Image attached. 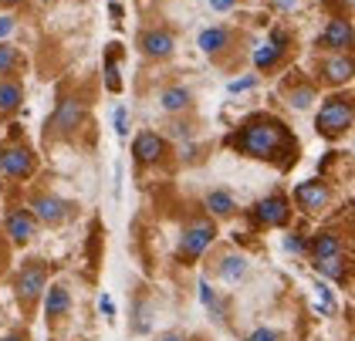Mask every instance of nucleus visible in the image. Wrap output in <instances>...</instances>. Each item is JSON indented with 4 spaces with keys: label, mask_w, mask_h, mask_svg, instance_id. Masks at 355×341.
<instances>
[{
    "label": "nucleus",
    "mask_w": 355,
    "mask_h": 341,
    "mask_svg": "<svg viewBox=\"0 0 355 341\" xmlns=\"http://www.w3.org/2000/svg\"><path fill=\"white\" fill-rule=\"evenodd\" d=\"M230 146L254 159H271L288 146V132L281 129L277 122H254L244 132L230 135Z\"/></svg>",
    "instance_id": "1"
},
{
    "label": "nucleus",
    "mask_w": 355,
    "mask_h": 341,
    "mask_svg": "<svg viewBox=\"0 0 355 341\" xmlns=\"http://www.w3.org/2000/svg\"><path fill=\"white\" fill-rule=\"evenodd\" d=\"M352 125V102L349 98H328L322 112H318V132L325 135V139H335V135H342V132Z\"/></svg>",
    "instance_id": "2"
},
{
    "label": "nucleus",
    "mask_w": 355,
    "mask_h": 341,
    "mask_svg": "<svg viewBox=\"0 0 355 341\" xmlns=\"http://www.w3.org/2000/svg\"><path fill=\"white\" fill-rule=\"evenodd\" d=\"M214 223L210 220H196V223H190L187 230H183V236H180V257L183 261H196L207 247H210V240H214Z\"/></svg>",
    "instance_id": "3"
},
{
    "label": "nucleus",
    "mask_w": 355,
    "mask_h": 341,
    "mask_svg": "<svg viewBox=\"0 0 355 341\" xmlns=\"http://www.w3.org/2000/svg\"><path fill=\"white\" fill-rule=\"evenodd\" d=\"M288 200L284 196H268V200H261L257 203V220L264 223V227H281V223H288Z\"/></svg>",
    "instance_id": "4"
},
{
    "label": "nucleus",
    "mask_w": 355,
    "mask_h": 341,
    "mask_svg": "<svg viewBox=\"0 0 355 341\" xmlns=\"http://www.w3.org/2000/svg\"><path fill=\"white\" fill-rule=\"evenodd\" d=\"M295 200H298L301 210L318 213L328 203V189L322 183H301L298 189H295Z\"/></svg>",
    "instance_id": "5"
},
{
    "label": "nucleus",
    "mask_w": 355,
    "mask_h": 341,
    "mask_svg": "<svg viewBox=\"0 0 355 341\" xmlns=\"http://www.w3.org/2000/svg\"><path fill=\"white\" fill-rule=\"evenodd\" d=\"M0 169L7 173V176H31V169H34V159H31L28 149H7L3 156H0Z\"/></svg>",
    "instance_id": "6"
},
{
    "label": "nucleus",
    "mask_w": 355,
    "mask_h": 341,
    "mask_svg": "<svg viewBox=\"0 0 355 341\" xmlns=\"http://www.w3.org/2000/svg\"><path fill=\"white\" fill-rule=\"evenodd\" d=\"M82 112H85L82 102L64 98V102L58 105V112H55V122H51V125H55V132H61V135H64V132H71L78 122H82Z\"/></svg>",
    "instance_id": "7"
},
{
    "label": "nucleus",
    "mask_w": 355,
    "mask_h": 341,
    "mask_svg": "<svg viewBox=\"0 0 355 341\" xmlns=\"http://www.w3.org/2000/svg\"><path fill=\"white\" fill-rule=\"evenodd\" d=\"M68 203L64 200H55V196H37L34 200V213H37V220H44V223H61L64 216H68Z\"/></svg>",
    "instance_id": "8"
},
{
    "label": "nucleus",
    "mask_w": 355,
    "mask_h": 341,
    "mask_svg": "<svg viewBox=\"0 0 355 341\" xmlns=\"http://www.w3.org/2000/svg\"><path fill=\"white\" fill-rule=\"evenodd\" d=\"M284 44H288V34H284V30H274L271 41H268L264 48H257V51H254V64H257V68H271L274 61L281 58Z\"/></svg>",
    "instance_id": "9"
},
{
    "label": "nucleus",
    "mask_w": 355,
    "mask_h": 341,
    "mask_svg": "<svg viewBox=\"0 0 355 341\" xmlns=\"http://www.w3.org/2000/svg\"><path fill=\"white\" fill-rule=\"evenodd\" d=\"M41 290H44V274H41V267L21 270V277H17V294H21L24 301H37Z\"/></svg>",
    "instance_id": "10"
},
{
    "label": "nucleus",
    "mask_w": 355,
    "mask_h": 341,
    "mask_svg": "<svg viewBox=\"0 0 355 341\" xmlns=\"http://www.w3.org/2000/svg\"><path fill=\"white\" fill-rule=\"evenodd\" d=\"M142 51L153 54V58H169L173 54V34H166V30H146L142 34Z\"/></svg>",
    "instance_id": "11"
},
{
    "label": "nucleus",
    "mask_w": 355,
    "mask_h": 341,
    "mask_svg": "<svg viewBox=\"0 0 355 341\" xmlns=\"http://www.w3.org/2000/svg\"><path fill=\"white\" fill-rule=\"evenodd\" d=\"M132 152H136L139 162H156L159 152H163V139L156 132H142L136 139V146H132Z\"/></svg>",
    "instance_id": "12"
},
{
    "label": "nucleus",
    "mask_w": 355,
    "mask_h": 341,
    "mask_svg": "<svg viewBox=\"0 0 355 341\" xmlns=\"http://www.w3.org/2000/svg\"><path fill=\"white\" fill-rule=\"evenodd\" d=\"M322 41H325V48H335V51L349 48L352 44V24L349 21H331L325 27V34H322Z\"/></svg>",
    "instance_id": "13"
},
{
    "label": "nucleus",
    "mask_w": 355,
    "mask_h": 341,
    "mask_svg": "<svg viewBox=\"0 0 355 341\" xmlns=\"http://www.w3.org/2000/svg\"><path fill=\"white\" fill-rule=\"evenodd\" d=\"M7 234L14 236L17 243H28L31 236H34V220H31L28 213H10L7 216Z\"/></svg>",
    "instance_id": "14"
},
{
    "label": "nucleus",
    "mask_w": 355,
    "mask_h": 341,
    "mask_svg": "<svg viewBox=\"0 0 355 341\" xmlns=\"http://www.w3.org/2000/svg\"><path fill=\"white\" fill-rule=\"evenodd\" d=\"M227 41H230V34L223 30V27H207L203 34H200V48L207 54L220 51V48H227Z\"/></svg>",
    "instance_id": "15"
},
{
    "label": "nucleus",
    "mask_w": 355,
    "mask_h": 341,
    "mask_svg": "<svg viewBox=\"0 0 355 341\" xmlns=\"http://www.w3.org/2000/svg\"><path fill=\"white\" fill-rule=\"evenodd\" d=\"M311 250H315V257H338L342 254V243H338L335 234H318L315 243H311Z\"/></svg>",
    "instance_id": "16"
},
{
    "label": "nucleus",
    "mask_w": 355,
    "mask_h": 341,
    "mask_svg": "<svg viewBox=\"0 0 355 341\" xmlns=\"http://www.w3.org/2000/svg\"><path fill=\"white\" fill-rule=\"evenodd\" d=\"M68 304H71V297H68V290L61 288V284L48 290V304H44V308H48V317L64 315V311H68Z\"/></svg>",
    "instance_id": "17"
},
{
    "label": "nucleus",
    "mask_w": 355,
    "mask_h": 341,
    "mask_svg": "<svg viewBox=\"0 0 355 341\" xmlns=\"http://www.w3.org/2000/svg\"><path fill=\"white\" fill-rule=\"evenodd\" d=\"M325 75H328V81H349L352 78V61L342 58V54L331 58V61L325 64Z\"/></svg>",
    "instance_id": "18"
},
{
    "label": "nucleus",
    "mask_w": 355,
    "mask_h": 341,
    "mask_svg": "<svg viewBox=\"0 0 355 341\" xmlns=\"http://www.w3.org/2000/svg\"><path fill=\"white\" fill-rule=\"evenodd\" d=\"M207 207H210V213H217V216H230L237 203H234V196H230V193L217 189V193H210V196H207Z\"/></svg>",
    "instance_id": "19"
},
{
    "label": "nucleus",
    "mask_w": 355,
    "mask_h": 341,
    "mask_svg": "<svg viewBox=\"0 0 355 341\" xmlns=\"http://www.w3.org/2000/svg\"><path fill=\"white\" fill-rule=\"evenodd\" d=\"M21 85H14V81H0V112H10V108L21 105Z\"/></svg>",
    "instance_id": "20"
},
{
    "label": "nucleus",
    "mask_w": 355,
    "mask_h": 341,
    "mask_svg": "<svg viewBox=\"0 0 355 341\" xmlns=\"http://www.w3.org/2000/svg\"><path fill=\"white\" fill-rule=\"evenodd\" d=\"M220 274L227 277V281H241L247 274V261L244 257H234V254H227L223 261H220Z\"/></svg>",
    "instance_id": "21"
},
{
    "label": "nucleus",
    "mask_w": 355,
    "mask_h": 341,
    "mask_svg": "<svg viewBox=\"0 0 355 341\" xmlns=\"http://www.w3.org/2000/svg\"><path fill=\"white\" fill-rule=\"evenodd\" d=\"M190 105V91L187 88H166L163 91V108L166 112H180Z\"/></svg>",
    "instance_id": "22"
},
{
    "label": "nucleus",
    "mask_w": 355,
    "mask_h": 341,
    "mask_svg": "<svg viewBox=\"0 0 355 341\" xmlns=\"http://www.w3.org/2000/svg\"><path fill=\"white\" fill-rule=\"evenodd\" d=\"M318 270L328 274L331 281H345V263H342V257H318Z\"/></svg>",
    "instance_id": "23"
},
{
    "label": "nucleus",
    "mask_w": 355,
    "mask_h": 341,
    "mask_svg": "<svg viewBox=\"0 0 355 341\" xmlns=\"http://www.w3.org/2000/svg\"><path fill=\"white\" fill-rule=\"evenodd\" d=\"M17 64H21V54H17V48L0 44V75H10Z\"/></svg>",
    "instance_id": "24"
},
{
    "label": "nucleus",
    "mask_w": 355,
    "mask_h": 341,
    "mask_svg": "<svg viewBox=\"0 0 355 341\" xmlns=\"http://www.w3.org/2000/svg\"><path fill=\"white\" fill-rule=\"evenodd\" d=\"M311 98H315L311 88H295V91H291V105L295 108H308L311 105Z\"/></svg>",
    "instance_id": "25"
},
{
    "label": "nucleus",
    "mask_w": 355,
    "mask_h": 341,
    "mask_svg": "<svg viewBox=\"0 0 355 341\" xmlns=\"http://www.w3.org/2000/svg\"><path fill=\"white\" fill-rule=\"evenodd\" d=\"M200 297H203V304H207V308H214V311L220 315V301H217V294L210 290V284H207V281H200Z\"/></svg>",
    "instance_id": "26"
},
{
    "label": "nucleus",
    "mask_w": 355,
    "mask_h": 341,
    "mask_svg": "<svg viewBox=\"0 0 355 341\" xmlns=\"http://www.w3.org/2000/svg\"><path fill=\"white\" fill-rule=\"evenodd\" d=\"M105 85H109V91H119L122 88V81H119V68H115V61L109 58V64H105Z\"/></svg>",
    "instance_id": "27"
},
{
    "label": "nucleus",
    "mask_w": 355,
    "mask_h": 341,
    "mask_svg": "<svg viewBox=\"0 0 355 341\" xmlns=\"http://www.w3.org/2000/svg\"><path fill=\"white\" fill-rule=\"evenodd\" d=\"M254 85H257V78H241V81H230V85H227V91H230V95H237V91H247V88H254Z\"/></svg>",
    "instance_id": "28"
},
{
    "label": "nucleus",
    "mask_w": 355,
    "mask_h": 341,
    "mask_svg": "<svg viewBox=\"0 0 355 341\" xmlns=\"http://www.w3.org/2000/svg\"><path fill=\"white\" fill-rule=\"evenodd\" d=\"M115 132H119V135L129 132V115H125V108H115Z\"/></svg>",
    "instance_id": "29"
},
{
    "label": "nucleus",
    "mask_w": 355,
    "mask_h": 341,
    "mask_svg": "<svg viewBox=\"0 0 355 341\" xmlns=\"http://www.w3.org/2000/svg\"><path fill=\"white\" fill-rule=\"evenodd\" d=\"M247 341H281V338H277V331H271V328H261V331H254Z\"/></svg>",
    "instance_id": "30"
},
{
    "label": "nucleus",
    "mask_w": 355,
    "mask_h": 341,
    "mask_svg": "<svg viewBox=\"0 0 355 341\" xmlns=\"http://www.w3.org/2000/svg\"><path fill=\"white\" fill-rule=\"evenodd\" d=\"M284 247H288L291 254H301V250H304V240H298V236H288V240H284Z\"/></svg>",
    "instance_id": "31"
},
{
    "label": "nucleus",
    "mask_w": 355,
    "mask_h": 341,
    "mask_svg": "<svg viewBox=\"0 0 355 341\" xmlns=\"http://www.w3.org/2000/svg\"><path fill=\"white\" fill-rule=\"evenodd\" d=\"M14 34V17H0V37Z\"/></svg>",
    "instance_id": "32"
},
{
    "label": "nucleus",
    "mask_w": 355,
    "mask_h": 341,
    "mask_svg": "<svg viewBox=\"0 0 355 341\" xmlns=\"http://www.w3.org/2000/svg\"><path fill=\"white\" fill-rule=\"evenodd\" d=\"M98 308H102V311H105V315H109V317H115V304H112V301H109V297H105V294L98 297Z\"/></svg>",
    "instance_id": "33"
},
{
    "label": "nucleus",
    "mask_w": 355,
    "mask_h": 341,
    "mask_svg": "<svg viewBox=\"0 0 355 341\" xmlns=\"http://www.w3.org/2000/svg\"><path fill=\"white\" fill-rule=\"evenodd\" d=\"M271 3L277 7V10H291V7H295L298 0H271Z\"/></svg>",
    "instance_id": "34"
},
{
    "label": "nucleus",
    "mask_w": 355,
    "mask_h": 341,
    "mask_svg": "<svg viewBox=\"0 0 355 341\" xmlns=\"http://www.w3.org/2000/svg\"><path fill=\"white\" fill-rule=\"evenodd\" d=\"M214 3V10H230L234 7V0H210Z\"/></svg>",
    "instance_id": "35"
},
{
    "label": "nucleus",
    "mask_w": 355,
    "mask_h": 341,
    "mask_svg": "<svg viewBox=\"0 0 355 341\" xmlns=\"http://www.w3.org/2000/svg\"><path fill=\"white\" fill-rule=\"evenodd\" d=\"M3 341H24V338H21V335H7Z\"/></svg>",
    "instance_id": "36"
},
{
    "label": "nucleus",
    "mask_w": 355,
    "mask_h": 341,
    "mask_svg": "<svg viewBox=\"0 0 355 341\" xmlns=\"http://www.w3.org/2000/svg\"><path fill=\"white\" fill-rule=\"evenodd\" d=\"M163 341H183V338H180V335H166Z\"/></svg>",
    "instance_id": "37"
}]
</instances>
